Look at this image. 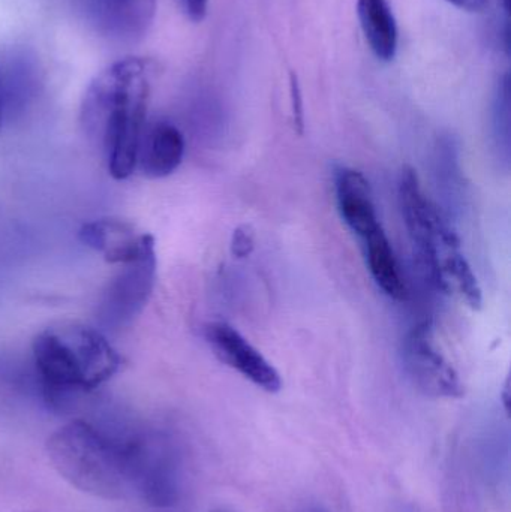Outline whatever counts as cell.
Wrapping results in <instances>:
<instances>
[{"label":"cell","instance_id":"13","mask_svg":"<svg viewBox=\"0 0 511 512\" xmlns=\"http://www.w3.org/2000/svg\"><path fill=\"white\" fill-rule=\"evenodd\" d=\"M144 237L146 234H138L134 225L119 219L86 222L78 231V239L84 246L113 264H125L140 254Z\"/></svg>","mask_w":511,"mask_h":512},{"label":"cell","instance_id":"20","mask_svg":"<svg viewBox=\"0 0 511 512\" xmlns=\"http://www.w3.org/2000/svg\"><path fill=\"white\" fill-rule=\"evenodd\" d=\"M456 8L468 12H482L488 8L489 0H446Z\"/></svg>","mask_w":511,"mask_h":512},{"label":"cell","instance_id":"24","mask_svg":"<svg viewBox=\"0 0 511 512\" xmlns=\"http://www.w3.org/2000/svg\"><path fill=\"white\" fill-rule=\"evenodd\" d=\"M302 512H329L326 508L318 507V505H311V507H306Z\"/></svg>","mask_w":511,"mask_h":512},{"label":"cell","instance_id":"5","mask_svg":"<svg viewBox=\"0 0 511 512\" xmlns=\"http://www.w3.org/2000/svg\"><path fill=\"white\" fill-rule=\"evenodd\" d=\"M122 265L102 292L96 309L99 324L108 330L131 324L152 297L158 265L153 237L146 234L140 254Z\"/></svg>","mask_w":511,"mask_h":512},{"label":"cell","instance_id":"22","mask_svg":"<svg viewBox=\"0 0 511 512\" xmlns=\"http://www.w3.org/2000/svg\"><path fill=\"white\" fill-rule=\"evenodd\" d=\"M500 2L501 9L504 11V15H506V20L510 21V0H498Z\"/></svg>","mask_w":511,"mask_h":512},{"label":"cell","instance_id":"10","mask_svg":"<svg viewBox=\"0 0 511 512\" xmlns=\"http://www.w3.org/2000/svg\"><path fill=\"white\" fill-rule=\"evenodd\" d=\"M335 195L339 215L360 240L383 228L368 179L354 168L335 170Z\"/></svg>","mask_w":511,"mask_h":512},{"label":"cell","instance_id":"11","mask_svg":"<svg viewBox=\"0 0 511 512\" xmlns=\"http://www.w3.org/2000/svg\"><path fill=\"white\" fill-rule=\"evenodd\" d=\"M62 336L65 337L77 358L84 391L95 390L116 375L122 360L101 331L74 325V327L65 328Z\"/></svg>","mask_w":511,"mask_h":512},{"label":"cell","instance_id":"17","mask_svg":"<svg viewBox=\"0 0 511 512\" xmlns=\"http://www.w3.org/2000/svg\"><path fill=\"white\" fill-rule=\"evenodd\" d=\"M255 249V236L254 231L248 225L236 228L231 237V252L234 258H248Z\"/></svg>","mask_w":511,"mask_h":512},{"label":"cell","instance_id":"4","mask_svg":"<svg viewBox=\"0 0 511 512\" xmlns=\"http://www.w3.org/2000/svg\"><path fill=\"white\" fill-rule=\"evenodd\" d=\"M132 498L153 508H170L182 495V453L173 436L143 430L126 436Z\"/></svg>","mask_w":511,"mask_h":512},{"label":"cell","instance_id":"12","mask_svg":"<svg viewBox=\"0 0 511 512\" xmlns=\"http://www.w3.org/2000/svg\"><path fill=\"white\" fill-rule=\"evenodd\" d=\"M185 137L173 123H153L144 129L137 165L149 179L171 176L185 158Z\"/></svg>","mask_w":511,"mask_h":512},{"label":"cell","instance_id":"15","mask_svg":"<svg viewBox=\"0 0 511 512\" xmlns=\"http://www.w3.org/2000/svg\"><path fill=\"white\" fill-rule=\"evenodd\" d=\"M363 252H365L366 264L372 279L377 283L378 288L389 295L399 298L405 295V283L399 270L398 259L393 251L392 243L386 236L383 228L372 233L371 236L362 240Z\"/></svg>","mask_w":511,"mask_h":512},{"label":"cell","instance_id":"1","mask_svg":"<svg viewBox=\"0 0 511 512\" xmlns=\"http://www.w3.org/2000/svg\"><path fill=\"white\" fill-rule=\"evenodd\" d=\"M152 75V62L126 57L96 75L84 96V126L101 140L113 179H128L137 168Z\"/></svg>","mask_w":511,"mask_h":512},{"label":"cell","instance_id":"9","mask_svg":"<svg viewBox=\"0 0 511 512\" xmlns=\"http://www.w3.org/2000/svg\"><path fill=\"white\" fill-rule=\"evenodd\" d=\"M158 0H83L84 12L102 35L122 41L140 38L155 18Z\"/></svg>","mask_w":511,"mask_h":512},{"label":"cell","instance_id":"6","mask_svg":"<svg viewBox=\"0 0 511 512\" xmlns=\"http://www.w3.org/2000/svg\"><path fill=\"white\" fill-rule=\"evenodd\" d=\"M402 364L411 384L434 399H461L464 384L455 367L435 345L434 331L429 322L416 325L405 336Z\"/></svg>","mask_w":511,"mask_h":512},{"label":"cell","instance_id":"16","mask_svg":"<svg viewBox=\"0 0 511 512\" xmlns=\"http://www.w3.org/2000/svg\"><path fill=\"white\" fill-rule=\"evenodd\" d=\"M495 126L498 138H504V144L509 147L510 140V77L501 78L498 84L497 107H495Z\"/></svg>","mask_w":511,"mask_h":512},{"label":"cell","instance_id":"8","mask_svg":"<svg viewBox=\"0 0 511 512\" xmlns=\"http://www.w3.org/2000/svg\"><path fill=\"white\" fill-rule=\"evenodd\" d=\"M33 361L45 399L54 408H63L72 396L84 391L77 358L60 331L47 330L33 340Z\"/></svg>","mask_w":511,"mask_h":512},{"label":"cell","instance_id":"18","mask_svg":"<svg viewBox=\"0 0 511 512\" xmlns=\"http://www.w3.org/2000/svg\"><path fill=\"white\" fill-rule=\"evenodd\" d=\"M291 107H293L294 126L302 134L305 128V110H303L302 89L296 74L290 77Z\"/></svg>","mask_w":511,"mask_h":512},{"label":"cell","instance_id":"2","mask_svg":"<svg viewBox=\"0 0 511 512\" xmlns=\"http://www.w3.org/2000/svg\"><path fill=\"white\" fill-rule=\"evenodd\" d=\"M399 201L411 242L432 282L444 291L458 295L471 309H480L482 288L462 252L461 240L440 210L426 197L419 176L411 167L402 170Z\"/></svg>","mask_w":511,"mask_h":512},{"label":"cell","instance_id":"7","mask_svg":"<svg viewBox=\"0 0 511 512\" xmlns=\"http://www.w3.org/2000/svg\"><path fill=\"white\" fill-rule=\"evenodd\" d=\"M204 339L221 363L248 379L267 393H278L282 379L276 367L227 322L213 321L204 325Z\"/></svg>","mask_w":511,"mask_h":512},{"label":"cell","instance_id":"19","mask_svg":"<svg viewBox=\"0 0 511 512\" xmlns=\"http://www.w3.org/2000/svg\"><path fill=\"white\" fill-rule=\"evenodd\" d=\"M176 3L180 11L195 23L203 21L209 11V0H176Z\"/></svg>","mask_w":511,"mask_h":512},{"label":"cell","instance_id":"21","mask_svg":"<svg viewBox=\"0 0 511 512\" xmlns=\"http://www.w3.org/2000/svg\"><path fill=\"white\" fill-rule=\"evenodd\" d=\"M503 403L504 408H506V411H510V381L506 382V385H504L503 390Z\"/></svg>","mask_w":511,"mask_h":512},{"label":"cell","instance_id":"23","mask_svg":"<svg viewBox=\"0 0 511 512\" xmlns=\"http://www.w3.org/2000/svg\"><path fill=\"white\" fill-rule=\"evenodd\" d=\"M2 120H3V86H2V77H0V128H2Z\"/></svg>","mask_w":511,"mask_h":512},{"label":"cell","instance_id":"14","mask_svg":"<svg viewBox=\"0 0 511 512\" xmlns=\"http://www.w3.org/2000/svg\"><path fill=\"white\" fill-rule=\"evenodd\" d=\"M360 26L372 53L383 62L395 59L398 26L389 0H357Z\"/></svg>","mask_w":511,"mask_h":512},{"label":"cell","instance_id":"3","mask_svg":"<svg viewBox=\"0 0 511 512\" xmlns=\"http://www.w3.org/2000/svg\"><path fill=\"white\" fill-rule=\"evenodd\" d=\"M47 453L60 477L75 489L105 501H131L126 436L117 438L75 420L50 436Z\"/></svg>","mask_w":511,"mask_h":512}]
</instances>
